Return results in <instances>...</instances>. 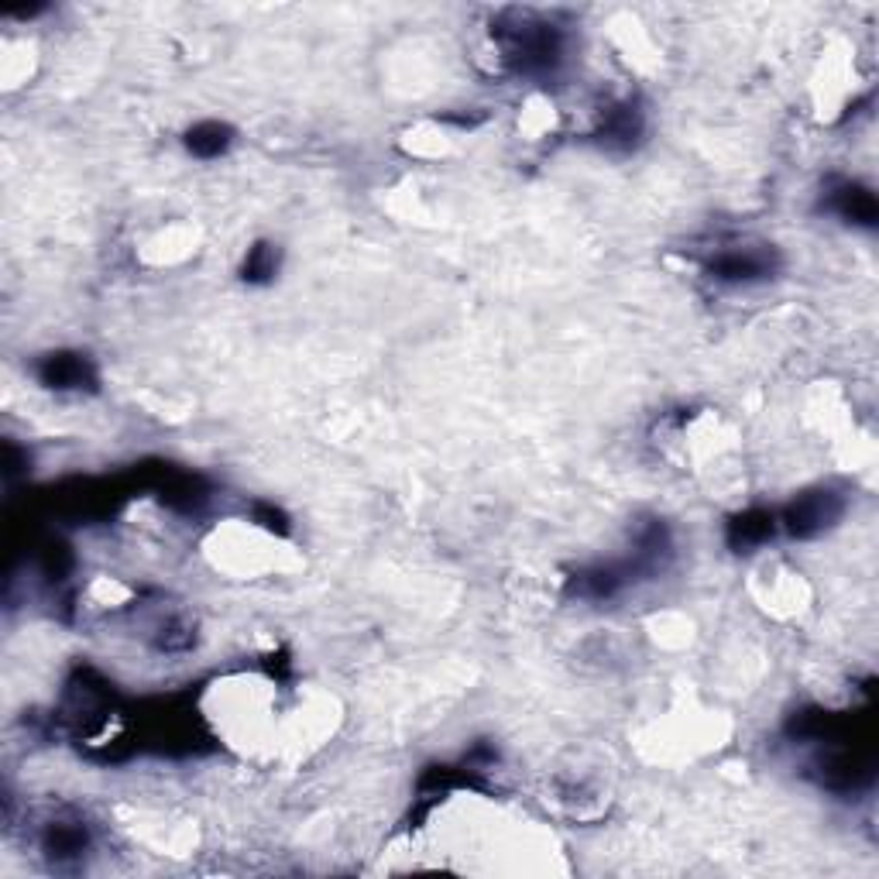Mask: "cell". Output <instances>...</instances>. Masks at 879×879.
Listing matches in <instances>:
<instances>
[{
  "instance_id": "7a4b0ae2",
  "label": "cell",
  "mask_w": 879,
  "mask_h": 879,
  "mask_svg": "<svg viewBox=\"0 0 879 879\" xmlns=\"http://www.w3.org/2000/svg\"><path fill=\"white\" fill-rule=\"evenodd\" d=\"M42 382L49 388H83L93 382L90 361L79 354H49L42 364Z\"/></svg>"
},
{
  "instance_id": "6da1fadb",
  "label": "cell",
  "mask_w": 879,
  "mask_h": 879,
  "mask_svg": "<svg viewBox=\"0 0 879 879\" xmlns=\"http://www.w3.org/2000/svg\"><path fill=\"white\" fill-rule=\"evenodd\" d=\"M838 512H842V502H838L831 492L801 495L787 509V529L794 536H814L825 526H831V519H838Z\"/></svg>"
},
{
  "instance_id": "277c9868",
  "label": "cell",
  "mask_w": 879,
  "mask_h": 879,
  "mask_svg": "<svg viewBox=\"0 0 879 879\" xmlns=\"http://www.w3.org/2000/svg\"><path fill=\"white\" fill-rule=\"evenodd\" d=\"M186 145H189V152L200 155V158H217L227 145H231V131H227L224 124H217V121L196 124V128L189 131Z\"/></svg>"
},
{
  "instance_id": "3957f363",
  "label": "cell",
  "mask_w": 879,
  "mask_h": 879,
  "mask_svg": "<svg viewBox=\"0 0 879 879\" xmlns=\"http://www.w3.org/2000/svg\"><path fill=\"white\" fill-rule=\"evenodd\" d=\"M835 210L842 213L845 220H852V224H873L876 220V200L869 189H859V186H842L835 193Z\"/></svg>"
},
{
  "instance_id": "8992f818",
  "label": "cell",
  "mask_w": 879,
  "mask_h": 879,
  "mask_svg": "<svg viewBox=\"0 0 879 879\" xmlns=\"http://www.w3.org/2000/svg\"><path fill=\"white\" fill-rule=\"evenodd\" d=\"M244 279H268V275H275V251L272 248H251L248 255V265H244Z\"/></svg>"
},
{
  "instance_id": "5b68a950",
  "label": "cell",
  "mask_w": 879,
  "mask_h": 879,
  "mask_svg": "<svg viewBox=\"0 0 879 879\" xmlns=\"http://www.w3.org/2000/svg\"><path fill=\"white\" fill-rule=\"evenodd\" d=\"M770 533H773V516H766V512H746V516L735 522L732 543L735 546H756Z\"/></svg>"
}]
</instances>
